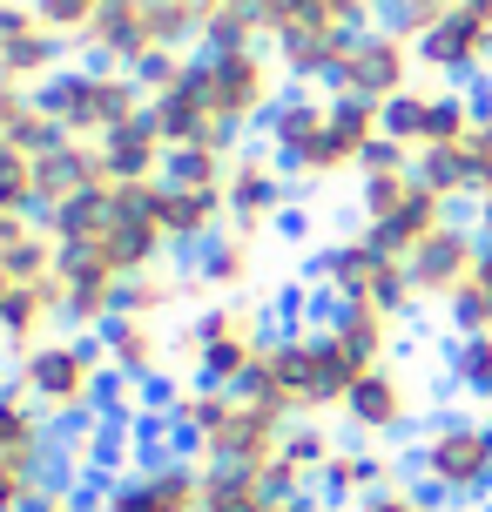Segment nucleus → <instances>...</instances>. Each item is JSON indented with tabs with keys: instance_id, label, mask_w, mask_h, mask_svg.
<instances>
[{
	"instance_id": "f257e3e1",
	"label": "nucleus",
	"mask_w": 492,
	"mask_h": 512,
	"mask_svg": "<svg viewBox=\"0 0 492 512\" xmlns=\"http://www.w3.org/2000/svg\"><path fill=\"white\" fill-rule=\"evenodd\" d=\"M385 142V108L351 102L337 88H290L277 115L263 122V149L290 169L304 189H331V182H358L371 155Z\"/></svg>"
},
{
	"instance_id": "f03ea898",
	"label": "nucleus",
	"mask_w": 492,
	"mask_h": 512,
	"mask_svg": "<svg viewBox=\"0 0 492 512\" xmlns=\"http://www.w3.org/2000/svg\"><path fill=\"white\" fill-rule=\"evenodd\" d=\"M162 182H102V189H88L75 196L68 209H54L48 216V236L61 263H81V270H108V277H142V270H156L176 256L169 230H162V203H156Z\"/></svg>"
},
{
	"instance_id": "7ed1b4c3",
	"label": "nucleus",
	"mask_w": 492,
	"mask_h": 512,
	"mask_svg": "<svg viewBox=\"0 0 492 512\" xmlns=\"http://www.w3.org/2000/svg\"><path fill=\"white\" fill-rule=\"evenodd\" d=\"M364 371H371V358L324 317V324H297V331L270 337V351L257 358L243 391L304 425V418H337Z\"/></svg>"
},
{
	"instance_id": "20e7f679",
	"label": "nucleus",
	"mask_w": 492,
	"mask_h": 512,
	"mask_svg": "<svg viewBox=\"0 0 492 512\" xmlns=\"http://www.w3.org/2000/svg\"><path fill=\"white\" fill-rule=\"evenodd\" d=\"M162 418L182 432V452H196L203 465H236V472H270L297 425L250 391H209V384L162 391Z\"/></svg>"
},
{
	"instance_id": "39448f33",
	"label": "nucleus",
	"mask_w": 492,
	"mask_h": 512,
	"mask_svg": "<svg viewBox=\"0 0 492 512\" xmlns=\"http://www.w3.org/2000/svg\"><path fill=\"white\" fill-rule=\"evenodd\" d=\"M7 371H14L7 384H21L61 432H68V425H95V418L108 411V391H115L102 337H88V331L48 337V344H34L27 358H14Z\"/></svg>"
},
{
	"instance_id": "423d86ee",
	"label": "nucleus",
	"mask_w": 492,
	"mask_h": 512,
	"mask_svg": "<svg viewBox=\"0 0 492 512\" xmlns=\"http://www.w3.org/2000/svg\"><path fill=\"white\" fill-rule=\"evenodd\" d=\"M270 310L250 297H216L176 331V378L209 391H243L257 358L270 351Z\"/></svg>"
},
{
	"instance_id": "0eeeda50",
	"label": "nucleus",
	"mask_w": 492,
	"mask_h": 512,
	"mask_svg": "<svg viewBox=\"0 0 492 512\" xmlns=\"http://www.w3.org/2000/svg\"><path fill=\"white\" fill-rule=\"evenodd\" d=\"M405 472L439 506H486L492 499V411H432L405 445Z\"/></svg>"
},
{
	"instance_id": "6e6552de",
	"label": "nucleus",
	"mask_w": 492,
	"mask_h": 512,
	"mask_svg": "<svg viewBox=\"0 0 492 512\" xmlns=\"http://www.w3.org/2000/svg\"><path fill=\"white\" fill-rule=\"evenodd\" d=\"M196 81H203L209 115L230 128V135H250L277 115L297 81L284 75V61L270 41H243V48H196Z\"/></svg>"
},
{
	"instance_id": "1a4fd4ad",
	"label": "nucleus",
	"mask_w": 492,
	"mask_h": 512,
	"mask_svg": "<svg viewBox=\"0 0 492 512\" xmlns=\"http://www.w3.org/2000/svg\"><path fill=\"white\" fill-rule=\"evenodd\" d=\"M41 108L54 115L61 135L102 142V135H115L122 122L149 115V88H142L135 68H108V61H88V54H81V61H68V68L41 88Z\"/></svg>"
},
{
	"instance_id": "9d476101",
	"label": "nucleus",
	"mask_w": 492,
	"mask_h": 512,
	"mask_svg": "<svg viewBox=\"0 0 492 512\" xmlns=\"http://www.w3.org/2000/svg\"><path fill=\"white\" fill-rule=\"evenodd\" d=\"M203 48V21H196V0H115L102 14V27L88 34V61L108 68H149L162 54H196Z\"/></svg>"
},
{
	"instance_id": "9b49d317",
	"label": "nucleus",
	"mask_w": 492,
	"mask_h": 512,
	"mask_svg": "<svg viewBox=\"0 0 492 512\" xmlns=\"http://www.w3.org/2000/svg\"><path fill=\"white\" fill-rule=\"evenodd\" d=\"M311 270H317V283H324L331 304H371V310H391V317H412L418 310L412 263H398L391 250H378L364 230L324 243Z\"/></svg>"
},
{
	"instance_id": "f8f14e48",
	"label": "nucleus",
	"mask_w": 492,
	"mask_h": 512,
	"mask_svg": "<svg viewBox=\"0 0 492 512\" xmlns=\"http://www.w3.org/2000/svg\"><path fill=\"white\" fill-rule=\"evenodd\" d=\"M95 512H209V465L196 452H142L95 486Z\"/></svg>"
},
{
	"instance_id": "ddd939ff",
	"label": "nucleus",
	"mask_w": 492,
	"mask_h": 512,
	"mask_svg": "<svg viewBox=\"0 0 492 512\" xmlns=\"http://www.w3.org/2000/svg\"><path fill=\"white\" fill-rule=\"evenodd\" d=\"M337 425H344V438L378 445V452H391V445H412L418 425H425V384H418V371H405V358L371 364V371L358 378V391L344 398Z\"/></svg>"
},
{
	"instance_id": "4468645a",
	"label": "nucleus",
	"mask_w": 492,
	"mask_h": 512,
	"mask_svg": "<svg viewBox=\"0 0 492 512\" xmlns=\"http://www.w3.org/2000/svg\"><path fill=\"white\" fill-rule=\"evenodd\" d=\"M479 95L472 88H459V81H439L425 75L412 88V95H398V102L385 108V142H398L405 155H445V149H466V135L479 128Z\"/></svg>"
},
{
	"instance_id": "2eb2a0df",
	"label": "nucleus",
	"mask_w": 492,
	"mask_h": 512,
	"mask_svg": "<svg viewBox=\"0 0 492 512\" xmlns=\"http://www.w3.org/2000/svg\"><path fill=\"white\" fill-rule=\"evenodd\" d=\"M418 81H425V54H418V41H412V34H398L391 21H371L358 41L344 48L331 88H337V95H351V102L391 108L398 95H412Z\"/></svg>"
},
{
	"instance_id": "dca6fc26",
	"label": "nucleus",
	"mask_w": 492,
	"mask_h": 512,
	"mask_svg": "<svg viewBox=\"0 0 492 512\" xmlns=\"http://www.w3.org/2000/svg\"><path fill=\"white\" fill-rule=\"evenodd\" d=\"M418 54H425V75H439V81H459V88L486 81L492 75V0H452V14L418 41Z\"/></svg>"
},
{
	"instance_id": "f3484780",
	"label": "nucleus",
	"mask_w": 492,
	"mask_h": 512,
	"mask_svg": "<svg viewBox=\"0 0 492 512\" xmlns=\"http://www.w3.org/2000/svg\"><path fill=\"white\" fill-rule=\"evenodd\" d=\"M290 189H297V182H290V169L270 149H243L236 169H230V189H223V196H230V230L270 243V236L290 223Z\"/></svg>"
},
{
	"instance_id": "a211bd4d",
	"label": "nucleus",
	"mask_w": 492,
	"mask_h": 512,
	"mask_svg": "<svg viewBox=\"0 0 492 512\" xmlns=\"http://www.w3.org/2000/svg\"><path fill=\"white\" fill-rule=\"evenodd\" d=\"M61 459H68L61 425L27 398L21 384H0V472H41V479H61Z\"/></svg>"
},
{
	"instance_id": "6ab92c4d",
	"label": "nucleus",
	"mask_w": 492,
	"mask_h": 512,
	"mask_svg": "<svg viewBox=\"0 0 492 512\" xmlns=\"http://www.w3.org/2000/svg\"><path fill=\"white\" fill-rule=\"evenodd\" d=\"M68 41L41 21V7L34 0H7L0 7V75L21 81V88H48L61 68H68Z\"/></svg>"
},
{
	"instance_id": "aec40b11",
	"label": "nucleus",
	"mask_w": 492,
	"mask_h": 512,
	"mask_svg": "<svg viewBox=\"0 0 492 512\" xmlns=\"http://www.w3.org/2000/svg\"><path fill=\"white\" fill-rule=\"evenodd\" d=\"M102 351H108L115 384L156 391V384L176 378V331H169L162 317H135V310H122V317L102 331Z\"/></svg>"
},
{
	"instance_id": "412c9836",
	"label": "nucleus",
	"mask_w": 492,
	"mask_h": 512,
	"mask_svg": "<svg viewBox=\"0 0 492 512\" xmlns=\"http://www.w3.org/2000/svg\"><path fill=\"white\" fill-rule=\"evenodd\" d=\"M479 256H486V236H479V223H445L425 250L412 256V283H418V304H432V310H445L459 290L472 283V270H479Z\"/></svg>"
},
{
	"instance_id": "4be33fe9",
	"label": "nucleus",
	"mask_w": 492,
	"mask_h": 512,
	"mask_svg": "<svg viewBox=\"0 0 492 512\" xmlns=\"http://www.w3.org/2000/svg\"><path fill=\"white\" fill-rule=\"evenodd\" d=\"M156 203H162V230H169V243H176L182 256H196L203 243H216V236L230 230V196H223L216 182L162 176Z\"/></svg>"
},
{
	"instance_id": "5701e85b",
	"label": "nucleus",
	"mask_w": 492,
	"mask_h": 512,
	"mask_svg": "<svg viewBox=\"0 0 492 512\" xmlns=\"http://www.w3.org/2000/svg\"><path fill=\"white\" fill-rule=\"evenodd\" d=\"M337 425H324V418H304V425H290L284 452H277V465L263 472L270 479V492L277 499H317V486H324V465L337 459Z\"/></svg>"
},
{
	"instance_id": "b1692460",
	"label": "nucleus",
	"mask_w": 492,
	"mask_h": 512,
	"mask_svg": "<svg viewBox=\"0 0 492 512\" xmlns=\"http://www.w3.org/2000/svg\"><path fill=\"white\" fill-rule=\"evenodd\" d=\"M391 479H405V465L391 459V452H378V445H358V438H344L337 445V459L324 465V486H317V499H331V506L358 512L364 499L378 486H391Z\"/></svg>"
},
{
	"instance_id": "393cba45",
	"label": "nucleus",
	"mask_w": 492,
	"mask_h": 512,
	"mask_svg": "<svg viewBox=\"0 0 492 512\" xmlns=\"http://www.w3.org/2000/svg\"><path fill=\"white\" fill-rule=\"evenodd\" d=\"M169 135L156 128V115H135V122H122L115 135H102V169L108 182H162L169 176Z\"/></svg>"
},
{
	"instance_id": "a878e982",
	"label": "nucleus",
	"mask_w": 492,
	"mask_h": 512,
	"mask_svg": "<svg viewBox=\"0 0 492 512\" xmlns=\"http://www.w3.org/2000/svg\"><path fill=\"white\" fill-rule=\"evenodd\" d=\"M102 182H108V169H102V142H75V135H61V142L41 155V216L68 209L75 196L102 189Z\"/></svg>"
},
{
	"instance_id": "bb28decb",
	"label": "nucleus",
	"mask_w": 492,
	"mask_h": 512,
	"mask_svg": "<svg viewBox=\"0 0 492 512\" xmlns=\"http://www.w3.org/2000/svg\"><path fill=\"white\" fill-rule=\"evenodd\" d=\"M189 270L209 283V297H250V283L263 277V236L223 230L216 243H203L189 256Z\"/></svg>"
},
{
	"instance_id": "cd10ccee",
	"label": "nucleus",
	"mask_w": 492,
	"mask_h": 512,
	"mask_svg": "<svg viewBox=\"0 0 492 512\" xmlns=\"http://www.w3.org/2000/svg\"><path fill=\"white\" fill-rule=\"evenodd\" d=\"M182 304H216L209 297V283L196 277V270H182L176 256L169 263H156V270H142V277H129V297H122V310H135V317H176Z\"/></svg>"
},
{
	"instance_id": "c85d7f7f",
	"label": "nucleus",
	"mask_w": 492,
	"mask_h": 512,
	"mask_svg": "<svg viewBox=\"0 0 492 512\" xmlns=\"http://www.w3.org/2000/svg\"><path fill=\"white\" fill-rule=\"evenodd\" d=\"M61 290H68V331H88V337H102L122 317V297H129L122 277L81 270V263H61Z\"/></svg>"
},
{
	"instance_id": "c756f323",
	"label": "nucleus",
	"mask_w": 492,
	"mask_h": 512,
	"mask_svg": "<svg viewBox=\"0 0 492 512\" xmlns=\"http://www.w3.org/2000/svg\"><path fill=\"white\" fill-rule=\"evenodd\" d=\"M0 142H21V149H34V155H48L54 142H61L54 115L41 108V88H21V81L0 75Z\"/></svg>"
},
{
	"instance_id": "7c9ffc66",
	"label": "nucleus",
	"mask_w": 492,
	"mask_h": 512,
	"mask_svg": "<svg viewBox=\"0 0 492 512\" xmlns=\"http://www.w3.org/2000/svg\"><path fill=\"white\" fill-rule=\"evenodd\" d=\"M277 492L263 472H236V465H209V512H270Z\"/></svg>"
},
{
	"instance_id": "2f4dec72",
	"label": "nucleus",
	"mask_w": 492,
	"mask_h": 512,
	"mask_svg": "<svg viewBox=\"0 0 492 512\" xmlns=\"http://www.w3.org/2000/svg\"><path fill=\"white\" fill-rule=\"evenodd\" d=\"M445 317H452V337H492V243H486V256H479L472 283L445 304Z\"/></svg>"
},
{
	"instance_id": "473e14b6",
	"label": "nucleus",
	"mask_w": 492,
	"mask_h": 512,
	"mask_svg": "<svg viewBox=\"0 0 492 512\" xmlns=\"http://www.w3.org/2000/svg\"><path fill=\"white\" fill-rule=\"evenodd\" d=\"M466 162H472V223L492 243V102L479 108V128L466 135Z\"/></svg>"
},
{
	"instance_id": "72a5a7b5",
	"label": "nucleus",
	"mask_w": 492,
	"mask_h": 512,
	"mask_svg": "<svg viewBox=\"0 0 492 512\" xmlns=\"http://www.w3.org/2000/svg\"><path fill=\"white\" fill-rule=\"evenodd\" d=\"M0 209H41V155L0 142Z\"/></svg>"
},
{
	"instance_id": "f704fd0d",
	"label": "nucleus",
	"mask_w": 492,
	"mask_h": 512,
	"mask_svg": "<svg viewBox=\"0 0 492 512\" xmlns=\"http://www.w3.org/2000/svg\"><path fill=\"white\" fill-rule=\"evenodd\" d=\"M445 371H452V384H459L466 398H479V405L492 411V337H452Z\"/></svg>"
},
{
	"instance_id": "c9c22d12",
	"label": "nucleus",
	"mask_w": 492,
	"mask_h": 512,
	"mask_svg": "<svg viewBox=\"0 0 492 512\" xmlns=\"http://www.w3.org/2000/svg\"><path fill=\"white\" fill-rule=\"evenodd\" d=\"M34 7H41V21H48L68 48H88V34L102 27V14L115 0H34Z\"/></svg>"
},
{
	"instance_id": "e433bc0d",
	"label": "nucleus",
	"mask_w": 492,
	"mask_h": 512,
	"mask_svg": "<svg viewBox=\"0 0 492 512\" xmlns=\"http://www.w3.org/2000/svg\"><path fill=\"white\" fill-rule=\"evenodd\" d=\"M425 169V182L439 189L445 203H472V162H466V149H445V155H425L418 162Z\"/></svg>"
},
{
	"instance_id": "4c0bfd02",
	"label": "nucleus",
	"mask_w": 492,
	"mask_h": 512,
	"mask_svg": "<svg viewBox=\"0 0 492 512\" xmlns=\"http://www.w3.org/2000/svg\"><path fill=\"white\" fill-rule=\"evenodd\" d=\"M358 512H439V499H432V492H425V486L412 479V472H405V479L378 486V492H371V499H364Z\"/></svg>"
},
{
	"instance_id": "58836bf2",
	"label": "nucleus",
	"mask_w": 492,
	"mask_h": 512,
	"mask_svg": "<svg viewBox=\"0 0 492 512\" xmlns=\"http://www.w3.org/2000/svg\"><path fill=\"white\" fill-rule=\"evenodd\" d=\"M34 512H95V499H88V492H75V486H61V479H54V486L41 492V499H34Z\"/></svg>"
},
{
	"instance_id": "ea45409f",
	"label": "nucleus",
	"mask_w": 492,
	"mask_h": 512,
	"mask_svg": "<svg viewBox=\"0 0 492 512\" xmlns=\"http://www.w3.org/2000/svg\"><path fill=\"white\" fill-rule=\"evenodd\" d=\"M14 283H21V270L0 256V317H7V304H14Z\"/></svg>"
},
{
	"instance_id": "a19ab883",
	"label": "nucleus",
	"mask_w": 492,
	"mask_h": 512,
	"mask_svg": "<svg viewBox=\"0 0 492 512\" xmlns=\"http://www.w3.org/2000/svg\"><path fill=\"white\" fill-rule=\"evenodd\" d=\"M270 512H324V499H277Z\"/></svg>"
},
{
	"instance_id": "79ce46f5",
	"label": "nucleus",
	"mask_w": 492,
	"mask_h": 512,
	"mask_svg": "<svg viewBox=\"0 0 492 512\" xmlns=\"http://www.w3.org/2000/svg\"><path fill=\"white\" fill-rule=\"evenodd\" d=\"M324 512H344V506H331V499H324Z\"/></svg>"
},
{
	"instance_id": "37998d69",
	"label": "nucleus",
	"mask_w": 492,
	"mask_h": 512,
	"mask_svg": "<svg viewBox=\"0 0 492 512\" xmlns=\"http://www.w3.org/2000/svg\"><path fill=\"white\" fill-rule=\"evenodd\" d=\"M0 358H7V351H0ZM0 384H7V378H0Z\"/></svg>"
}]
</instances>
